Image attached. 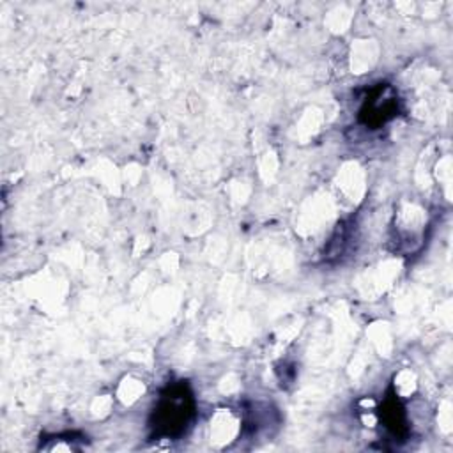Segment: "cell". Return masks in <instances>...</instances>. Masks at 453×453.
Masks as SVG:
<instances>
[{
    "label": "cell",
    "mask_w": 453,
    "mask_h": 453,
    "mask_svg": "<svg viewBox=\"0 0 453 453\" xmlns=\"http://www.w3.org/2000/svg\"><path fill=\"white\" fill-rule=\"evenodd\" d=\"M193 411L195 403L188 386L173 384L159 398V403L154 412V426L165 435L180 434L188 426Z\"/></svg>",
    "instance_id": "1"
},
{
    "label": "cell",
    "mask_w": 453,
    "mask_h": 453,
    "mask_svg": "<svg viewBox=\"0 0 453 453\" xmlns=\"http://www.w3.org/2000/svg\"><path fill=\"white\" fill-rule=\"evenodd\" d=\"M396 108H398V101L393 88L389 85H379L373 88L372 96L366 97L361 108L359 119L366 126H380L391 117H395Z\"/></svg>",
    "instance_id": "2"
}]
</instances>
